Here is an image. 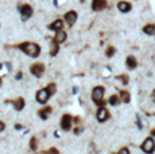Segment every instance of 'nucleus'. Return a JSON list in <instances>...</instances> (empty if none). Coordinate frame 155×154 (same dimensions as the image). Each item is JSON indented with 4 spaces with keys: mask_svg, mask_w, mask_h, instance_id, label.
Segmentation results:
<instances>
[{
    "mask_svg": "<svg viewBox=\"0 0 155 154\" xmlns=\"http://www.w3.org/2000/svg\"><path fill=\"white\" fill-rule=\"evenodd\" d=\"M49 28L50 30H53V31H59V30H62L63 28V22H62V19H57L54 20L51 24H49Z\"/></svg>",
    "mask_w": 155,
    "mask_h": 154,
    "instance_id": "4468645a",
    "label": "nucleus"
},
{
    "mask_svg": "<svg viewBox=\"0 0 155 154\" xmlns=\"http://www.w3.org/2000/svg\"><path fill=\"white\" fill-rule=\"evenodd\" d=\"M1 66H3V65H1V64H0V69H1Z\"/></svg>",
    "mask_w": 155,
    "mask_h": 154,
    "instance_id": "c9c22d12",
    "label": "nucleus"
},
{
    "mask_svg": "<svg viewBox=\"0 0 155 154\" xmlns=\"http://www.w3.org/2000/svg\"><path fill=\"white\" fill-rule=\"evenodd\" d=\"M143 31L146 32V34H148V35H155V26H152V24H147V26H144Z\"/></svg>",
    "mask_w": 155,
    "mask_h": 154,
    "instance_id": "6ab92c4d",
    "label": "nucleus"
},
{
    "mask_svg": "<svg viewBox=\"0 0 155 154\" xmlns=\"http://www.w3.org/2000/svg\"><path fill=\"white\" fill-rule=\"evenodd\" d=\"M109 104L111 106H119V103H120V99H119V96H116V95H112L111 97H109Z\"/></svg>",
    "mask_w": 155,
    "mask_h": 154,
    "instance_id": "aec40b11",
    "label": "nucleus"
},
{
    "mask_svg": "<svg viewBox=\"0 0 155 154\" xmlns=\"http://www.w3.org/2000/svg\"><path fill=\"white\" fill-rule=\"evenodd\" d=\"M77 16L78 15H77V12H76V11H69V12H66L63 18H65V22H66V23H68L70 27H72V26L76 23V20H77Z\"/></svg>",
    "mask_w": 155,
    "mask_h": 154,
    "instance_id": "1a4fd4ad",
    "label": "nucleus"
},
{
    "mask_svg": "<svg viewBox=\"0 0 155 154\" xmlns=\"http://www.w3.org/2000/svg\"><path fill=\"white\" fill-rule=\"evenodd\" d=\"M117 8L121 12H128V11H131V4L127 3V1H119L117 3Z\"/></svg>",
    "mask_w": 155,
    "mask_h": 154,
    "instance_id": "2eb2a0df",
    "label": "nucleus"
},
{
    "mask_svg": "<svg viewBox=\"0 0 155 154\" xmlns=\"http://www.w3.org/2000/svg\"><path fill=\"white\" fill-rule=\"evenodd\" d=\"M80 1H81V3H84V1H85V0H80Z\"/></svg>",
    "mask_w": 155,
    "mask_h": 154,
    "instance_id": "f704fd0d",
    "label": "nucleus"
},
{
    "mask_svg": "<svg viewBox=\"0 0 155 154\" xmlns=\"http://www.w3.org/2000/svg\"><path fill=\"white\" fill-rule=\"evenodd\" d=\"M77 91H78V88L77 87H73V93H77Z\"/></svg>",
    "mask_w": 155,
    "mask_h": 154,
    "instance_id": "7c9ffc66",
    "label": "nucleus"
},
{
    "mask_svg": "<svg viewBox=\"0 0 155 154\" xmlns=\"http://www.w3.org/2000/svg\"><path fill=\"white\" fill-rule=\"evenodd\" d=\"M142 150H143L144 153H152V151L155 150V142L151 138H147L143 142V145H142Z\"/></svg>",
    "mask_w": 155,
    "mask_h": 154,
    "instance_id": "0eeeda50",
    "label": "nucleus"
},
{
    "mask_svg": "<svg viewBox=\"0 0 155 154\" xmlns=\"http://www.w3.org/2000/svg\"><path fill=\"white\" fill-rule=\"evenodd\" d=\"M104 87H96L93 88L92 91V100L94 102V104L99 107H104L105 106V102H103V96H104Z\"/></svg>",
    "mask_w": 155,
    "mask_h": 154,
    "instance_id": "f03ea898",
    "label": "nucleus"
},
{
    "mask_svg": "<svg viewBox=\"0 0 155 154\" xmlns=\"http://www.w3.org/2000/svg\"><path fill=\"white\" fill-rule=\"evenodd\" d=\"M66 37H68V35H66V32L63 31V30H59V31H57V34H55L54 38L58 41L59 44H62V42H65V41H66Z\"/></svg>",
    "mask_w": 155,
    "mask_h": 154,
    "instance_id": "f3484780",
    "label": "nucleus"
},
{
    "mask_svg": "<svg viewBox=\"0 0 155 154\" xmlns=\"http://www.w3.org/2000/svg\"><path fill=\"white\" fill-rule=\"evenodd\" d=\"M54 6H58V0H55L54 1Z\"/></svg>",
    "mask_w": 155,
    "mask_h": 154,
    "instance_id": "72a5a7b5",
    "label": "nucleus"
},
{
    "mask_svg": "<svg viewBox=\"0 0 155 154\" xmlns=\"http://www.w3.org/2000/svg\"><path fill=\"white\" fill-rule=\"evenodd\" d=\"M6 103H11V104H14V108H15L16 111H22L24 108V104H26V102H24L23 97H18V99L15 100H6Z\"/></svg>",
    "mask_w": 155,
    "mask_h": 154,
    "instance_id": "6e6552de",
    "label": "nucleus"
},
{
    "mask_svg": "<svg viewBox=\"0 0 155 154\" xmlns=\"http://www.w3.org/2000/svg\"><path fill=\"white\" fill-rule=\"evenodd\" d=\"M116 79L119 80V81H121V84H124V85H127L128 81H130V79H128L127 75H120V76H117Z\"/></svg>",
    "mask_w": 155,
    "mask_h": 154,
    "instance_id": "5701e85b",
    "label": "nucleus"
},
{
    "mask_svg": "<svg viewBox=\"0 0 155 154\" xmlns=\"http://www.w3.org/2000/svg\"><path fill=\"white\" fill-rule=\"evenodd\" d=\"M42 153H47V154H51V153H53V154H58L59 151L57 150V149H49V150H46V151H42Z\"/></svg>",
    "mask_w": 155,
    "mask_h": 154,
    "instance_id": "393cba45",
    "label": "nucleus"
},
{
    "mask_svg": "<svg viewBox=\"0 0 155 154\" xmlns=\"http://www.w3.org/2000/svg\"><path fill=\"white\" fill-rule=\"evenodd\" d=\"M151 135H152V137H155V128H154V130L151 131Z\"/></svg>",
    "mask_w": 155,
    "mask_h": 154,
    "instance_id": "2f4dec72",
    "label": "nucleus"
},
{
    "mask_svg": "<svg viewBox=\"0 0 155 154\" xmlns=\"http://www.w3.org/2000/svg\"><path fill=\"white\" fill-rule=\"evenodd\" d=\"M72 123H73V118L70 114H65L61 119V128L65 131H69L72 128Z\"/></svg>",
    "mask_w": 155,
    "mask_h": 154,
    "instance_id": "39448f33",
    "label": "nucleus"
},
{
    "mask_svg": "<svg viewBox=\"0 0 155 154\" xmlns=\"http://www.w3.org/2000/svg\"><path fill=\"white\" fill-rule=\"evenodd\" d=\"M15 128H16V130H22V128H23V126L18 123V124H15Z\"/></svg>",
    "mask_w": 155,
    "mask_h": 154,
    "instance_id": "c756f323",
    "label": "nucleus"
},
{
    "mask_svg": "<svg viewBox=\"0 0 155 154\" xmlns=\"http://www.w3.org/2000/svg\"><path fill=\"white\" fill-rule=\"evenodd\" d=\"M97 120L100 123H103V122H105L107 119L109 118V112H108V110L105 108V107H100V110L97 111Z\"/></svg>",
    "mask_w": 155,
    "mask_h": 154,
    "instance_id": "9d476101",
    "label": "nucleus"
},
{
    "mask_svg": "<svg viewBox=\"0 0 155 154\" xmlns=\"http://www.w3.org/2000/svg\"><path fill=\"white\" fill-rule=\"evenodd\" d=\"M4 128H6V124H4V122H1V120H0V133H1V131H4Z\"/></svg>",
    "mask_w": 155,
    "mask_h": 154,
    "instance_id": "c85d7f7f",
    "label": "nucleus"
},
{
    "mask_svg": "<svg viewBox=\"0 0 155 154\" xmlns=\"http://www.w3.org/2000/svg\"><path fill=\"white\" fill-rule=\"evenodd\" d=\"M30 72L35 76V77H41V76H43V72H45V65L41 62L34 64V65H31Z\"/></svg>",
    "mask_w": 155,
    "mask_h": 154,
    "instance_id": "423d86ee",
    "label": "nucleus"
},
{
    "mask_svg": "<svg viewBox=\"0 0 155 154\" xmlns=\"http://www.w3.org/2000/svg\"><path fill=\"white\" fill-rule=\"evenodd\" d=\"M115 53H116V50H115V48H112V46H109V48L105 50V55H107V57H113Z\"/></svg>",
    "mask_w": 155,
    "mask_h": 154,
    "instance_id": "b1692460",
    "label": "nucleus"
},
{
    "mask_svg": "<svg viewBox=\"0 0 155 154\" xmlns=\"http://www.w3.org/2000/svg\"><path fill=\"white\" fill-rule=\"evenodd\" d=\"M30 149L32 151H37V149H38V138H37V137H31V139H30Z\"/></svg>",
    "mask_w": 155,
    "mask_h": 154,
    "instance_id": "a211bd4d",
    "label": "nucleus"
},
{
    "mask_svg": "<svg viewBox=\"0 0 155 154\" xmlns=\"http://www.w3.org/2000/svg\"><path fill=\"white\" fill-rule=\"evenodd\" d=\"M0 85H1V79H0Z\"/></svg>",
    "mask_w": 155,
    "mask_h": 154,
    "instance_id": "e433bc0d",
    "label": "nucleus"
},
{
    "mask_svg": "<svg viewBox=\"0 0 155 154\" xmlns=\"http://www.w3.org/2000/svg\"><path fill=\"white\" fill-rule=\"evenodd\" d=\"M107 7L105 0H92V10L93 11H101Z\"/></svg>",
    "mask_w": 155,
    "mask_h": 154,
    "instance_id": "9b49d317",
    "label": "nucleus"
},
{
    "mask_svg": "<svg viewBox=\"0 0 155 154\" xmlns=\"http://www.w3.org/2000/svg\"><path fill=\"white\" fill-rule=\"evenodd\" d=\"M127 68H130V69H135L136 65H138V61L135 59V57H132V55H128L127 57Z\"/></svg>",
    "mask_w": 155,
    "mask_h": 154,
    "instance_id": "dca6fc26",
    "label": "nucleus"
},
{
    "mask_svg": "<svg viewBox=\"0 0 155 154\" xmlns=\"http://www.w3.org/2000/svg\"><path fill=\"white\" fill-rule=\"evenodd\" d=\"M22 77H23V73H22V72H19V73H16V76H15V79H16V80H20Z\"/></svg>",
    "mask_w": 155,
    "mask_h": 154,
    "instance_id": "cd10ccee",
    "label": "nucleus"
},
{
    "mask_svg": "<svg viewBox=\"0 0 155 154\" xmlns=\"http://www.w3.org/2000/svg\"><path fill=\"white\" fill-rule=\"evenodd\" d=\"M128 153H130L128 149H121V150H119V154H128Z\"/></svg>",
    "mask_w": 155,
    "mask_h": 154,
    "instance_id": "bb28decb",
    "label": "nucleus"
},
{
    "mask_svg": "<svg viewBox=\"0 0 155 154\" xmlns=\"http://www.w3.org/2000/svg\"><path fill=\"white\" fill-rule=\"evenodd\" d=\"M73 131H74V134H76V135H78V134H80V133L82 131V127H81V126H80V127H76Z\"/></svg>",
    "mask_w": 155,
    "mask_h": 154,
    "instance_id": "a878e982",
    "label": "nucleus"
},
{
    "mask_svg": "<svg viewBox=\"0 0 155 154\" xmlns=\"http://www.w3.org/2000/svg\"><path fill=\"white\" fill-rule=\"evenodd\" d=\"M51 107L50 106H47V107H45V108H41V110L38 111V115H39V118L41 119H43V120H46L47 118H49V115L51 114Z\"/></svg>",
    "mask_w": 155,
    "mask_h": 154,
    "instance_id": "ddd939ff",
    "label": "nucleus"
},
{
    "mask_svg": "<svg viewBox=\"0 0 155 154\" xmlns=\"http://www.w3.org/2000/svg\"><path fill=\"white\" fill-rule=\"evenodd\" d=\"M46 88H47V91H49V93H50L51 96H53V95L55 93V92H57V85H55L54 83H50Z\"/></svg>",
    "mask_w": 155,
    "mask_h": 154,
    "instance_id": "4be33fe9",
    "label": "nucleus"
},
{
    "mask_svg": "<svg viewBox=\"0 0 155 154\" xmlns=\"http://www.w3.org/2000/svg\"><path fill=\"white\" fill-rule=\"evenodd\" d=\"M18 10H19L20 15H22V20H23V22H26V20L32 15V7L28 6V4H23V6H20V7H18Z\"/></svg>",
    "mask_w": 155,
    "mask_h": 154,
    "instance_id": "7ed1b4c3",
    "label": "nucleus"
},
{
    "mask_svg": "<svg viewBox=\"0 0 155 154\" xmlns=\"http://www.w3.org/2000/svg\"><path fill=\"white\" fill-rule=\"evenodd\" d=\"M18 49L23 51L24 54L30 55L31 58H37L41 54V48L35 42H23V44L18 45Z\"/></svg>",
    "mask_w": 155,
    "mask_h": 154,
    "instance_id": "f257e3e1",
    "label": "nucleus"
},
{
    "mask_svg": "<svg viewBox=\"0 0 155 154\" xmlns=\"http://www.w3.org/2000/svg\"><path fill=\"white\" fill-rule=\"evenodd\" d=\"M58 51H59V42L55 38H53L51 45H50V55L51 57H55V55L58 54Z\"/></svg>",
    "mask_w": 155,
    "mask_h": 154,
    "instance_id": "f8f14e48",
    "label": "nucleus"
},
{
    "mask_svg": "<svg viewBox=\"0 0 155 154\" xmlns=\"http://www.w3.org/2000/svg\"><path fill=\"white\" fill-rule=\"evenodd\" d=\"M50 93H49V91H47V88H43V89H39L38 92H37V96H35V99H37V102L41 103V104H45V103L49 100V97H50Z\"/></svg>",
    "mask_w": 155,
    "mask_h": 154,
    "instance_id": "20e7f679",
    "label": "nucleus"
},
{
    "mask_svg": "<svg viewBox=\"0 0 155 154\" xmlns=\"http://www.w3.org/2000/svg\"><path fill=\"white\" fill-rule=\"evenodd\" d=\"M152 100L155 102V91H154V93H152Z\"/></svg>",
    "mask_w": 155,
    "mask_h": 154,
    "instance_id": "473e14b6",
    "label": "nucleus"
},
{
    "mask_svg": "<svg viewBox=\"0 0 155 154\" xmlns=\"http://www.w3.org/2000/svg\"><path fill=\"white\" fill-rule=\"evenodd\" d=\"M120 97H121V100H123L124 103H130V100H131V96H130V93H128L127 91H121L120 92Z\"/></svg>",
    "mask_w": 155,
    "mask_h": 154,
    "instance_id": "412c9836",
    "label": "nucleus"
}]
</instances>
